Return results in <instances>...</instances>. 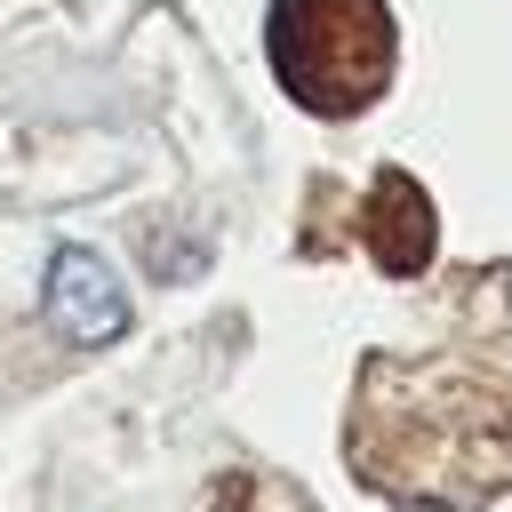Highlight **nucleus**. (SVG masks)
<instances>
[{
  "label": "nucleus",
  "instance_id": "f257e3e1",
  "mask_svg": "<svg viewBox=\"0 0 512 512\" xmlns=\"http://www.w3.org/2000/svg\"><path fill=\"white\" fill-rule=\"evenodd\" d=\"M352 480L400 512H488L512 496V368L464 352H368L344 408Z\"/></svg>",
  "mask_w": 512,
  "mask_h": 512
},
{
  "label": "nucleus",
  "instance_id": "f03ea898",
  "mask_svg": "<svg viewBox=\"0 0 512 512\" xmlns=\"http://www.w3.org/2000/svg\"><path fill=\"white\" fill-rule=\"evenodd\" d=\"M264 64L280 96L328 128L376 112L400 80V24L384 0H272Z\"/></svg>",
  "mask_w": 512,
  "mask_h": 512
},
{
  "label": "nucleus",
  "instance_id": "7ed1b4c3",
  "mask_svg": "<svg viewBox=\"0 0 512 512\" xmlns=\"http://www.w3.org/2000/svg\"><path fill=\"white\" fill-rule=\"evenodd\" d=\"M40 312H48V328L64 336V344H112V336H128V280H120V264L104 256V248H88V240H64L56 256H48V272H40Z\"/></svg>",
  "mask_w": 512,
  "mask_h": 512
},
{
  "label": "nucleus",
  "instance_id": "20e7f679",
  "mask_svg": "<svg viewBox=\"0 0 512 512\" xmlns=\"http://www.w3.org/2000/svg\"><path fill=\"white\" fill-rule=\"evenodd\" d=\"M360 232H368L376 272L416 280V272L432 264V248H440V208H432V192H424L408 168H384V176L368 184V216H360Z\"/></svg>",
  "mask_w": 512,
  "mask_h": 512
}]
</instances>
